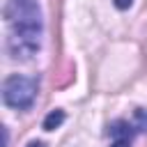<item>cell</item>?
I'll list each match as a JSON object with an SVG mask.
<instances>
[{
  "label": "cell",
  "mask_w": 147,
  "mask_h": 147,
  "mask_svg": "<svg viewBox=\"0 0 147 147\" xmlns=\"http://www.w3.org/2000/svg\"><path fill=\"white\" fill-rule=\"evenodd\" d=\"M28 147H44V142H39V140H32Z\"/></svg>",
  "instance_id": "cell-6"
},
{
  "label": "cell",
  "mask_w": 147,
  "mask_h": 147,
  "mask_svg": "<svg viewBox=\"0 0 147 147\" xmlns=\"http://www.w3.org/2000/svg\"><path fill=\"white\" fill-rule=\"evenodd\" d=\"M131 2H133V0H115V7L124 11V9H129V7H131Z\"/></svg>",
  "instance_id": "cell-5"
},
{
  "label": "cell",
  "mask_w": 147,
  "mask_h": 147,
  "mask_svg": "<svg viewBox=\"0 0 147 147\" xmlns=\"http://www.w3.org/2000/svg\"><path fill=\"white\" fill-rule=\"evenodd\" d=\"M138 133H142V129H140V124H138L136 119H133V122H129V119H117V122H113V124L108 126V136L113 138L110 147H131V142H133V138H136Z\"/></svg>",
  "instance_id": "cell-3"
},
{
  "label": "cell",
  "mask_w": 147,
  "mask_h": 147,
  "mask_svg": "<svg viewBox=\"0 0 147 147\" xmlns=\"http://www.w3.org/2000/svg\"><path fill=\"white\" fill-rule=\"evenodd\" d=\"M7 23V53L11 60H30L41 48L44 21L37 0H7L5 2Z\"/></svg>",
  "instance_id": "cell-1"
},
{
  "label": "cell",
  "mask_w": 147,
  "mask_h": 147,
  "mask_svg": "<svg viewBox=\"0 0 147 147\" xmlns=\"http://www.w3.org/2000/svg\"><path fill=\"white\" fill-rule=\"evenodd\" d=\"M37 92H39V83H37V78H30V76L11 74L2 83V101L9 108H16V110L32 108Z\"/></svg>",
  "instance_id": "cell-2"
},
{
  "label": "cell",
  "mask_w": 147,
  "mask_h": 147,
  "mask_svg": "<svg viewBox=\"0 0 147 147\" xmlns=\"http://www.w3.org/2000/svg\"><path fill=\"white\" fill-rule=\"evenodd\" d=\"M62 122H64V113H62V110H53V113H48V117L44 119V129H46V131H53V129H57Z\"/></svg>",
  "instance_id": "cell-4"
}]
</instances>
